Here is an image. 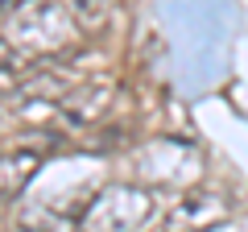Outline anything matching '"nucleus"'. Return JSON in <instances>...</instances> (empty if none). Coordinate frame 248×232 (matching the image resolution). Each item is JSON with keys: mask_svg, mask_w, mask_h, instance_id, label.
<instances>
[{"mask_svg": "<svg viewBox=\"0 0 248 232\" xmlns=\"http://www.w3.org/2000/svg\"><path fill=\"white\" fill-rule=\"evenodd\" d=\"M157 220V195L137 182H112L95 191L79 212V232H141Z\"/></svg>", "mask_w": 248, "mask_h": 232, "instance_id": "f03ea898", "label": "nucleus"}, {"mask_svg": "<svg viewBox=\"0 0 248 232\" xmlns=\"http://www.w3.org/2000/svg\"><path fill=\"white\" fill-rule=\"evenodd\" d=\"M42 170V153L37 149H13L0 153V199H13L33 182V174Z\"/></svg>", "mask_w": 248, "mask_h": 232, "instance_id": "39448f33", "label": "nucleus"}, {"mask_svg": "<svg viewBox=\"0 0 248 232\" xmlns=\"http://www.w3.org/2000/svg\"><path fill=\"white\" fill-rule=\"evenodd\" d=\"M232 207L236 203L223 191L199 187V191H186L182 199H174V207L161 215V228L166 232H211L232 220Z\"/></svg>", "mask_w": 248, "mask_h": 232, "instance_id": "7ed1b4c3", "label": "nucleus"}, {"mask_svg": "<svg viewBox=\"0 0 248 232\" xmlns=\"http://www.w3.org/2000/svg\"><path fill=\"white\" fill-rule=\"evenodd\" d=\"M4 37L29 58H50L79 42V21L71 0H21L9 13Z\"/></svg>", "mask_w": 248, "mask_h": 232, "instance_id": "f257e3e1", "label": "nucleus"}, {"mask_svg": "<svg viewBox=\"0 0 248 232\" xmlns=\"http://www.w3.org/2000/svg\"><path fill=\"white\" fill-rule=\"evenodd\" d=\"M29 54H21L9 37H0V87H17L21 79L29 75Z\"/></svg>", "mask_w": 248, "mask_h": 232, "instance_id": "423d86ee", "label": "nucleus"}, {"mask_svg": "<svg viewBox=\"0 0 248 232\" xmlns=\"http://www.w3.org/2000/svg\"><path fill=\"white\" fill-rule=\"evenodd\" d=\"M112 96H116V87L112 83H99V79H91V83H83V87H75V91H66L62 96V116L71 120V125H95L99 116L112 108Z\"/></svg>", "mask_w": 248, "mask_h": 232, "instance_id": "20e7f679", "label": "nucleus"}]
</instances>
